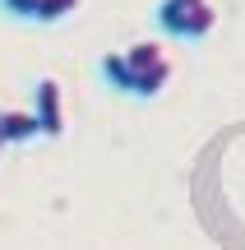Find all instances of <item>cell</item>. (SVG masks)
Instances as JSON below:
<instances>
[{"label": "cell", "instance_id": "1", "mask_svg": "<svg viewBox=\"0 0 245 250\" xmlns=\"http://www.w3.org/2000/svg\"><path fill=\"white\" fill-rule=\"evenodd\" d=\"M157 28L181 42H204L218 28V9L213 0H162L157 5Z\"/></svg>", "mask_w": 245, "mask_h": 250}, {"label": "cell", "instance_id": "2", "mask_svg": "<svg viewBox=\"0 0 245 250\" xmlns=\"http://www.w3.org/2000/svg\"><path fill=\"white\" fill-rule=\"evenodd\" d=\"M125 65L134 74V98H157L171 79V56L162 51V42H134L125 46Z\"/></svg>", "mask_w": 245, "mask_h": 250}, {"label": "cell", "instance_id": "3", "mask_svg": "<svg viewBox=\"0 0 245 250\" xmlns=\"http://www.w3.org/2000/svg\"><path fill=\"white\" fill-rule=\"evenodd\" d=\"M33 116L42 125L46 139H60L65 134V98H60V83L56 79H37L33 88Z\"/></svg>", "mask_w": 245, "mask_h": 250}, {"label": "cell", "instance_id": "4", "mask_svg": "<svg viewBox=\"0 0 245 250\" xmlns=\"http://www.w3.org/2000/svg\"><path fill=\"white\" fill-rule=\"evenodd\" d=\"M37 134H42V125L33 111H0V139L5 144H28Z\"/></svg>", "mask_w": 245, "mask_h": 250}, {"label": "cell", "instance_id": "5", "mask_svg": "<svg viewBox=\"0 0 245 250\" xmlns=\"http://www.w3.org/2000/svg\"><path fill=\"white\" fill-rule=\"evenodd\" d=\"M102 79L111 83L116 93H125V98H134V74H130V65H125V51H111V56H102Z\"/></svg>", "mask_w": 245, "mask_h": 250}, {"label": "cell", "instance_id": "6", "mask_svg": "<svg viewBox=\"0 0 245 250\" xmlns=\"http://www.w3.org/2000/svg\"><path fill=\"white\" fill-rule=\"evenodd\" d=\"M74 9H79V0H37L33 23H60V19H70Z\"/></svg>", "mask_w": 245, "mask_h": 250}, {"label": "cell", "instance_id": "7", "mask_svg": "<svg viewBox=\"0 0 245 250\" xmlns=\"http://www.w3.org/2000/svg\"><path fill=\"white\" fill-rule=\"evenodd\" d=\"M0 5H5L14 19H33L37 14V0H0Z\"/></svg>", "mask_w": 245, "mask_h": 250}, {"label": "cell", "instance_id": "8", "mask_svg": "<svg viewBox=\"0 0 245 250\" xmlns=\"http://www.w3.org/2000/svg\"><path fill=\"white\" fill-rule=\"evenodd\" d=\"M0 153H5V139H0Z\"/></svg>", "mask_w": 245, "mask_h": 250}]
</instances>
